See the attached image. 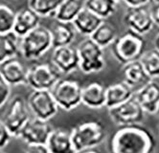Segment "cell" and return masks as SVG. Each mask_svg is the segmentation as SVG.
I'll use <instances>...</instances> for the list:
<instances>
[{
  "mask_svg": "<svg viewBox=\"0 0 159 153\" xmlns=\"http://www.w3.org/2000/svg\"><path fill=\"white\" fill-rule=\"evenodd\" d=\"M155 146L152 131L143 124L120 127L110 140L111 153H153Z\"/></svg>",
  "mask_w": 159,
  "mask_h": 153,
  "instance_id": "1",
  "label": "cell"
},
{
  "mask_svg": "<svg viewBox=\"0 0 159 153\" xmlns=\"http://www.w3.org/2000/svg\"><path fill=\"white\" fill-rule=\"evenodd\" d=\"M53 48L51 30L39 25L19 38V54L26 61H38Z\"/></svg>",
  "mask_w": 159,
  "mask_h": 153,
  "instance_id": "2",
  "label": "cell"
},
{
  "mask_svg": "<svg viewBox=\"0 0 159 153\" xmlns=\"http://www.w3.org/2000/svg\"><path fill=\"white\" fill-rule=\"evenodd\" d=\"M145 40L143 36L130 30L117 37L111 45V53L115 60L125 65L131 61H139L145 52Z\"/></svg>",
  "mask_w": 159,
  "mask_h": 153,
  "instance_id": "3",
  "label": "cell"
},
{
  "mask_svg": "<svg viewBox=\"0 0 159 153\" xmlns=\"http://www.w3.org/2000/svg\"><path fill=\"white\" fill-rule=\"evenodd\" d=\"M73 145L77 152L96 148L107 138L106 126L100 121H85L71 129Z\"/></svg>",
  "mask_w": 159,
  "mask_h": 153,
  "instance_id": "4",
  "label": "cell"
},
{
  "mask_svg": "<svg viewBox=\"0 0 159 153\" xmlns=\"http://www.w3.org/2000/svg\"><path fill=\"white\" fill-rule=\"evenodd\" d=\"M80 56V70L84 75L100 73L106 68L104 48L91 38H85L77 46Z\"/></svg>",
  "mask_w": 159,
  "mask_h": 153,
  "instance_id": "5",
  "label": "cell"
},
{
  "mask_svg": "<svg viewBox=\"0 0 159 153\" xmlns=\"http://www.w3.org/2000/svg\"><path fill=\"white\" fill-rule=\"evenodd\" d=\"M83 87L76 79L62 78L51 89V93L61 109L72 111L82 104Z\"/></svg>",
  "mask_w": 159,
  "mask_h": 153,
  "instance_id": "6",
  "label": "cell"
},
{
  "mask_svg": "<svg viewBox=\"0 0 159 153\" xmlns=\"http://www.w3.org/2000/svg\"><path fill=\"white\" fill-rule=\"evenodd\" d=\"M61 79V73L52 63H36L28 68L27 85L33 90H51Z\"/></svg>",
  "mask_w": 159,
  "mask_h": 153,
  "instance_id": "7",
  "label": "cell"
},
{
  "mask_svg": "<svg viewBox=\"0 0 159 153\" xmlns=\"http://www.w3.org/2000/svg\"><path fill=\"white\" fill-rule=\"evenodd\" d=\"M31 112L27 101L20 95H15L9 101L3 122L12 133L14 138H17L21 129L31 119Z\"/></svg>",
  "mask_w": 159,
  "mask_h": 153,
  "instance_id": "8",
  "label": "cell"
},
{
  "mask_svg": "<svg viewBox=\"0 0 159 153\" xmlns=\"http://www.w3.org/2000/svg\"><path fill=\"white\" fill-rule=\"evenodd\" d=\"M27 104L33 117L44 121L53 119L60 109L51 90H33L27 99Z\"/></svg>",
  "mask_w": 159,
  "mask_h": 153,
  "instance_id": "9",
  "label": "cell"
},
{
  "mask_svg": "<svg viewBox=\"0 0 159 153\" xmlns=\"http://www.w3.org/2000/svg\"><path fill=\"white\" fill-rule=\"evenodd\" d=\"M107 110L110 120L120 127L142 124L146 116V112L134 97Z\"/></svg>",
  "mask_w": 159,
  "mask_h": 153,
  "instance_id": "10",
  "label": "cell"
},
{
  "mask_svg": "<svg viewBox=\"0 0 159 153\" xmlns=\"http://www.w3.org/2000/svg\"><path fill=\"white\" fill-rule=\"evenodd\" d=\"M123 21L128 30L143 37L149 34L155 25L152 11L148 6L128 8L124 14Z\"/></svg>",
  "mask_w": 159,
  "mask_h": 153,
  "instance_id": "11",
  "label": "cell"
},
{
  "mask_svg": "<svg viewBox=\"0 0 159 153\" xmlns=\"http://www.w3.org/2000/svg\"><path fill=\"white\" fill-rule=\"evenodd\" d=\"M50 121L32 117L27 122L17 138L28 145H46L50 134L54 130Z\"/></svg>",
  "mask_w": 159,
  "mask_h": 153,
  "instance_id": "12",
  "label": "cell"
},
{
  "mask_svg": "<svg viewBox=\"0 0 159 153\" xmlns=\"http://www.w3.org/2000/svg\"><path fill=\"white\" fill-rule=\"evenodd\" d=\"M51 63L61 75H70L80 70V56L77 47L72 45L57 47L53 49Z\"/></svg>",
  "mask_w": 159,
  "mask_h": 153,
  "instance_id": "13",
  "label": "cell"
},
{
  "mask_svg": "<svg viewBox=\"0 0 159 153\" xmlns=\"http://www.w3.org/2000/svg\"><path fill=\"white\" fill-rule=\"evenodd\" d=\"M0 74L11 87L27 85L28 68L17 56L0 63Z\"/></svg>",
  "mask_w": 159,
  "mask_h": 153,
  "instance_id": "14",
  "label": "cell"
},
{
  "mask_svg": "<svg viewBox=\"0 0 159 153\" xmlns=\"http://www.w3.org/2000/svg\"><path fill=\"white\" fill-rule=\"evenodd\" d=\"M134 98L146 114H157L159 108V83L154 79L150 80L135 91Z\"/></svg>",
  "mask_w": 159,
  "mask_h": 153,
  "instance_id": "15",
  "label": "cell"
},
{
  "mask_svg": "<svg viewBox=\"0 0 159 153\" xmlns=\"http://www.w3.org/2000/svg\"><path fill=\"white\" fill-rule=\"evenodd\" d=\"M40 16L28 6L16 11L13 32L21 38L39 26Z\"/></svg>",
  "mask_w": 159,
  "mask_h": 153,
  "instance_id": "16",
  "label": "cell"
},
{
  "mask_svg": "<svg viewBox=\"0 0 159 153\" xmlns=\"http://www.w3.org/2000/svg\"><path fill=\"white\" fill-rule=\"evenodd\" d=\"M122 77L123 81L129 85L134 91L138 90L150 80H152V79L146 73L140 61H131L123 65Z\"/></svg>",
  "mask_w": 159,
  "mask_h": 153,
  "instance_id": "17",
  "label": "cell"
},
{
  "mask_svg": "<svg viewBox=\"0 0 159 153\" xmlns=\"http://www.w3.org/2000/svg\"><path fill=\"white\" fill-rule=\"evenodd\" d=\"M107 87L100 82H91L83 87L82 104L91 109L106 107Z\"/></svg>",
  "mask_w": 159,
  "mask_h": 153,
  "instance_id": "18",
  "label": "cell"
},
{
  "mask_svg": "<svg viewBox=\"0 0 159 153\" xmlns=\"http://www.w3.org/2000/svg\"><path fill=\"white\" fill-rule=\"evenodd\" d=\"M46 146L50 153H77L73 145L71 131L63 128H54Z\"/></svg>",
  "mask_w": 159,
  "mask_h": 153,
  "instance_id": "19",
  "label": "cell"
},
{
  "mask_svg": "<svg viewBox=\"0 0 159 153\" xmlns=\"http://www.w3.org/2000/svg\"><path fill=\"white\" fill-rule=\"evenodd\" d=\"M104 19L99 17L97 15L92 13L85 7L81 11V13L74 19L72 24L80 34L86 38H90L99 28V26L103 23Z\"/></svg>",
  "mask_w": 159,
  "mask_h": 153,
  "instance_id": "20",
  "label": "cell"
},
{
  "mask_svg": "<svg viewBox=\"0 0 159 153\" xmlns=\"http://www.w3.org/2000/svg\"><path fill=\"white\" fill-rule=\"evenodd\" d=\"M135 91L126 82L121 81L107 86V109L113 108L134 97Z\"/></svg>",
  "mask_w": 159,
  "mask_h": 153,
  "instance_id": "21",
  "label": "cell"
},
{
  "mask_svg": "<svg viewBox=\"0 0 159 153\" xmlns=\"http://www.w3.org/2000/svg\"><path fill=\"white\" fill-rule=\"evenodd\" d=\"M76 33L72 23L57 22L51 30L53 49L57 47L72 45L76 38Z\"/></svg>",
  "mask_w": 159,
  "mask_h": 153,
  "instance_id": "22",
  "label": "cell"
},
{
  "mask_svg": "<svg viewBox=\"0 0 159 153\" xmlns=\"http://www.w3.org/2000/svg\"><path fill=\"white\" fill-rule=\"evenodd\" d=\"M84 8V0H62L54 18L57 22L72 23Z\"/></svg>",
  "mask_w": 159,
  "mask_h": 153,
  "instance_id": "23",
  "label": "cell"
},
{
  "mask_svg": "<svg viewBox=\"0 0 159 153\" xmlns=\"http://www.w3.org/2000/svg\"><path fill=\"white\" fill-rule=\"evenodd\" d=\"M19 54V38L14 32L0 34V63Z\"/></svg>",
  "mask_w": 159,
  "mask_h": 153,
  "instance_id": "24",
  "label": "cell"
},
{
  "mask_svg": "<svg viewBox=\"0 0 159 153\" xmlns=\"http://www.w3.org/2000/svg\"><path fill=\"white\" fill-rule=\"evenodd\" d=\"M118 37L117 29L112 23L104 20L103 23L99 26V28L95 31L91 38L98 45L102 48H107L108 46H111L113 42Z\"/></svg>",
  "mask_w": 159,
  "mask_h": 153,
  "instance_id": "25",
  "label": "cell"
},
{
  "mask_svg": "<svg viewBox=\"0 0 159 153\" xmlns=\"http://www.w3.org/2000/svg\"><path fill=\"white\" fill-rule=\"evenodd\" d=\"M117 4L114 0H84V7L104 20L115 14Z\"/></svg>",
  "mask_w": 159,
  "mask_h": 153,
  "instance_id": "26",
  "label": "cell"
},
{
  "mask_svg": "<svg viewBox=\"0 0 159 153\" xmlns=\"http://www.w3.org/2000/svg\"><path fill=\"white\" fill-rule=\"evenodd\" d=\"M62 0H28V7L40 17L55 16Z\"/></svg>",
  "mask_w": 159,
  "mask_h": 153,
  "instance_id": "27",
  "label": "cell"
},
{
  "mask_svg": "<svg viewBox=\"0 0 159 153\" xmlns=\"http://www.w3.org/2000/svg\"><path fill=\"white\" fill-rule=\"evenodd\" d=\"M139 61L152 79L159 78V52L156 49L145 51Z\"/></svg>",
  "mask_w": 159,
  "mask_h": 153,
  "instance_id": "28",
  "label": "cell"
},
{
  "mask_svg": "<svg viewBox=\"0 0 159 153\" xmlns=\"http://www.w3.org/2000/svg\"><path fill=\"white\" fill-rule=\"evenodd\" d=\"M16 14V11L11 7L0 4V34L13 32Z\"/></svg>",
  "mask_w": 159,
  "mask_h": 153,
  "instance_id": "29",
  "label": "cell"
},
{
  "mask_svg": "<svg viewBox=\"0 0 159 153\" xmlns=\"http://www.w3.org/2000/svg\"><path fill=\"white\" fill-rule=\"evenodd\" d=\"M11 96V86L0 74V108L8 102Z\"/></svg>",
  "mask_w": 159,
  "mask_h": 153,
  "instance_id": "30",
  "label": "cell"
},
{
  "mask_svg": "<svg viewBox=\"0 0 159 153\" xmlns=\"http://www.w3.org/2000/svg\"><path fill=\"white\" fill-rule=\"evenodd\" d=\"M12 138L14 137L6 126L5 123L3 120H0V150H2L9 145Z\"/></svg>",
  "mask_w": 159,
  "mask_h": 153,
  "instance_id": "31",
  "label": "cell"
},
{
  "mask_svg": "<svg viewBox=\"0 0 159 153\" xmlns=\"http://www.w3.org/2000/svg\"><path fill=\"white\" fill-rule=\"evenodd\" d=\"M21 153H50L46 145H28Z\"/></svg>",
  "mask_w": 159,
  "mask_h": 153,
  "instance_id": "32",
  "label": "cell"
},
{
  "mask_svg": "<svg viewBox=\"0 0 159 153\" xmlns=\"http://www.w3.org/2000/svg\"><path fill=\"white\" fill-rule=\"evenodd\" d=\"M122 2L128 8H133V7L148 6L150 4L151 0H122Z\"/></svg>",
  "mask_w": 159,
  "mask_h": 153,
  "instance_id": "33",
  "label": "cell"
},
{
  "mask_svg": "<svg viewBox=\"0 0 159 153\" xmlns=\"http://www.w3.org/2000/svg\"><path fill=\"white\" fill-rule=\"evenodd\" d=\"M152 16H153L155 25L159 27V4L155 5L153 9L152 10Z\"/></svg>",
  "mask_w": 159,
  "mask_h": 153,
  "instance_id": "34",
  "label": "cell"
},
{
  "mask_svg": "<svg viewBox=\"0 0 159 153\" xmlns=\"http://www.w3.org/2000/svg\"><path fill=\"white\" fill-rule=\"evenodd\" d=\"M77 153H103L101 152L100 150L96 149V148H92V149H86V150H83V151H80Z\"/></svg>",
  "mask_w": 159,
  "mask_h": 153,
  "instance_id": "35",
  "label": "cell"
},
{
  "mask_svg": "<svg viewBox=\"0 0 159 153\" xmlns=\"http://www.w3.org/2000/svg\"><path fill=\"white\" fill-rule=\"evenodd\" d=\"M153 44H154V49H156L159 52V33L156 34V37L154 38Z\"/></svg>",
  "mask_w": 159,
  "mask_h": 153,
  "instance_id": "36",
  "label": "cell"
},
{
  "mask_svg": "<svg viewBox=\"0 0 159 153\" xmlns=\"http://www.w3.org/2000/svg\"><path fill=\"white\" fill-rule=\"evenodd\" d=\"M151 2H152L155 5H157V4H159V0H151Z\"/></svg>",
  "mask_w": 159,
  "mask_h": 153,
  "instance_id": "37",
  "label": "cell"
},
{
  "mask_svg": "<svg viewBox=\"0 0 159 153\" xmlns=\"http://www.w3.org/2000/svg\"><path fill=\"white\" fill-rule=\"evenodd\" d=\"M115 2H117V3H120V2H122V0H114Z\"/></svg>",
  "mask_w": 159,
  "mask_h": 153,
  "instance_id": "38",
  "label": "cell"
},
{
  "mask_svg": "<svg viewBox=\"0 0 159 153\" xmlns=\"http://www.w3.org/2000/svg\"><path fill=\"white\" fill-rule=\"evenodd\" d=\"M0 153H6V152H4V151H2V150H0Z\"/></svg>",
  "mask_w": 159,
  "mask_h": 153,
  "instance_id": "39",
  "label": "cell"
},
{
  "mask_svg": "<svg viewBox=\"0 0 159 153\" xmlns=\"http://www.w3.org/2000/svg\"><path fill=\"white\" fill-rule=\"evenodd\" d=\"M157 114L159 115V108H158V111H157Z\"/></svg>",
  "mask_w": 159,
  "mask_h": 153,
  "instance_id": "40",
  "label": "cell"
},
{
  "mask_svg": "<svg viewBox=\"0 0 159 153\" xmlns=\"http://www.w3.org/2000/svg\"><path fill=\"white\" fill-rule=\"evenodd\" d=\"M158 132H159V125H158Z\"/></svg>",
  "mask_w": 159,
  "mask_h": 153,
  "instance_id": "41",
  "label": "cell"
}]
</instances>
